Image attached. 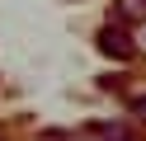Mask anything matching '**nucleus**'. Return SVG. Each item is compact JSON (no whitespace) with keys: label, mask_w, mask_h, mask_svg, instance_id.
Listing matches in <instances>:
<instances>
[{"label":"nucleus","mask_w":146,"mask_h":141,"mask_svg":"<svg viewBox=\"0 0 146 141\" xmlns=\"http://www.w3.org/2000/svg\"><path fill=\"white\" fill-rule=\"evenodd\" d=\"M94 47H99L104 56H113V61H132V52H137L123 24H108V28H99V33H94Z\"/></svg>","instance_id":"obj_1"},{"label":"nucleus","mask_w":146,"mask_h":141,"mask_svg":"<svg viewBox=\"0 0 146 141\" xmlns=\"http://www.w3.org/2000/svg\"><path fill=\"white\" fill-rule=\"evenodd\" d=\"M99 141H132V127L127 122H104V127H94Z\"/></svg>","instance_id":"obj_2"},{"label":"nucleus","mask_w":146,"mask_h":141,"mask_svg":"<svg viewBox=\"0 0 146 141\" xmlns=\"http://www.w3.org/2000/svg\"><path fill=\"white\" fill-rule=\"evenodd\" d=\"M118 19H146V0H118Z\"/></svg>","instance_id":"obj_3"},{"label":"nucleus","mask_w":146,"mask_h":141,"mask_svg":"<svg viewBox=\"0 0 146 141\" xmlns=\"http://www.w3.org/2000/svg\"><path fill=\"white\" fill-rule=\"evenodd\" d=\"M127 108H132V118H141V122H146V94H137V99L127 103Z\"/></svg>","instance_id":"obj_4"},{"label":"nucleus","mask_w":146,"mask_h":141,"mask_svg":"<svg viewBox=\"0 0 146 141\" xmlns=\"http://www.w3.org/2000/svg\"><path fill=\"white\" fill-rule=\"evenodd\" d=\"M47 141H61V136H47Z\"/></svg>","instance_id":"obj_5"}]
</instances>
